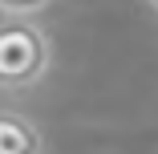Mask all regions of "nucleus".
<instances>
[{"label":"nucleus","instance_id":"nucleus-1","mask_svg":"<svg viewBox=\"0 0 158 154\" xmlns=\"http://www.w3.org/2000/svg\"><path fill=\"white\" fill-rule=\"evenodd\" d=\"M53 61V45L45 28L28 16L0 20V89L4 94H24L33 89Z\"/></svg>","mask_w":158,"mask_h":154},{"label":"nucleus","instance_id":"nucleus-2","mask_svg":"<svg viewBox=\"0 0 158 154\" xmlns=\"http://www.w3.org/2000/svg\"><path fill=\"white\" fill-rule=\"evenodd\" d=\"M0 154H45L41 126L12 106H0Z\"/></svg>","mask_w":158,"mask_h":154},{"label":"nucleus","instance_id":"nucleus-3","mask_svg":"<svg viewBox=\"0 0 158 154\" xmlns=\"http://www.w3.org/2000/svg\"><path fill=\"white\" fill-rule=\"evenodd\" d=\"M41 8H49V0H0V12L4 16H28L33 20Z\"/></svg>","mask_w":158,"mask_h":154},{"label":"nucleus","instance_id":"nucleus-4","mask_svg":"<svg viewBox=\"0 0 158 154\" xmlns=\"http://www.w3.org/2000/svg\"><path fill=\"white\" fill-rule=\"evenodd\" d=\"M150 8H158V0H150Z\"/></svg>","mask_w":158,"mask_h":154}]
</instances>
